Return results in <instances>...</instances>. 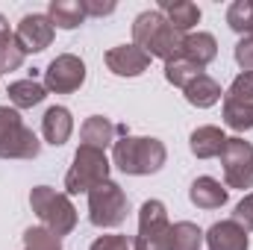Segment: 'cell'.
<instances>
[{
	"mask_svg": "<svg viewBox=\"0 0 253 250\" xmlns=\"http://www.w3.org/2000/svg\"><path fill=\"white\" fill-rule=\"evenodd\" d=\"M183 42H186V33L174 30L159 9H147L132 21V44H138L150 56H159L165 62L180 59Z\"/></svg>",
	"mask_w": 253,
	"mask_h": 250,
	"instance_id": "6da1fadb",
	"label": "cell"
},
{
	"mask_svg": "<svg viewBox=\"0 0 253 250\" xmlns=\"http://www.w3.org/2000/svg\"><path fill=\"white\" fill-rule=\"evenodd\" d=\"M168 159V150L159 138H147V135H124L121 141L112 144V162L132 177H144V174H156L162 171Z\"/></svg>",
	"mask_w": 253,
	"mask_h": 250,
	"instance_id": "7a4b0ae2",
	"label": "cell"
},
{
	"mask_svg": "<svg viewBox=\"0 0 253 250\" xmlns=\"http://www.w3.org/2000/svg\"><path fill=\"white\" fill-rule=\"evenodd\" d=\"M30 206L39 215V221L50 233H56L59 239L68 236V233H74V227H77V209L68 200V194H59L50 186H36L30 191Z\"/></svg>",
	"mask_w": 253,
	"mask_h": 250,
	"instance_id": "3957f363",
	"label": "cell"
},
{
	"mask_svg": "<svg viewBox=\"0 0 253 250\" xmlns=\"http://www.w3.org/2000/svg\"><path fill=\"white\" fill-rule=\"evenodd\" d=\"M109 168L112 165L106 159V150L80 144V150L74 153V165L65 174V191L68 194H83V191L88 194L94 186L109 180Z\"/></svg>",
	"mask_w": 253,
	"mask_h": 250,
	"instance_id": "277c9868",
	"label": "cell"
},
{
	"mask_svg": "<svg viewBox=\"0 0 253 250\" xmlns=\"http://www.w3.org/2000/svg\"><path fill=\"white\" fill-rule=\"evenodd\" d=\"M126 212H129V200L118 183L106 180L88 191V218L94 227H100V230L121 227L126 221Z\"/></svg>",
	"mask_w": 253,
	"mask_h": 250,
	"instance_id": "5b68a950",
	"label": "cell"
},
{
	"mask_svg": "<svg viewBox=\"0 0 253 250\" xmlns=\"http://www.w3.org/2000/svg\"><path fill=\"white\" fill-rule=\"evenodd\" d=\"M42 150L36 132L24 126L21 115L9 106H0V159H36Z\"/></svg>",
	"mask_w": 253,
	"mask_h": 250,
	"instance_id": "8992f818",
	"label": "cell"
},
{
	"mask_svg": "<svg viewBox=\"0 0 253 250\" xmlns=\"http://www.w3.org/2000/svg\"><path fill=\"white\" fill-rule=\"evenodd\" d=\"M168 212L162 200H144L138 209V236L132 250H171L168 245Z\"/></svg>",
	"mask_w": 253,
	"mask_h": 250,
	"instance_id": "52a82bcc",
	"label": "cell"
},
{
	"mask_svg": "<svg viewBox=\"0 0 253 250\" xmlns=\"http://www.w3.org/2000/svg\"><path fill=\"white\" fill-rule=\"evenodd\" d=\"M224 180L230 188H253V144L245 138H227L221 150Z\"/></svg>",
	"mask_w": 253,
	"mask_h": 250,
	"instance_id": "ba28073f",
	"label": "cell"
},
{
	"mask_svg": "<svg viewBox=\"0 0 253 250\" xmlns=\"http://www.w3.org/2000/svg\"><path fill=\"white\" fill-rule=\"evenodd\" d=\"M85 83V62L74 53H62L44 71V88L53 94H71Z\"/></svg>",
	"mask_w": 253,
	"mask_h": 250,
	"instance_id": "9c48e42d",
	"label": "cell"
},
{
	"mask_svg": "<svg viewBox=\"0 0 253 250\" xmlns=\"http://www.w3.org/2000/svg\"><path fill=\"white\" fill-rule=\"evenodd\" d=\"M15 39L24 47V53H42L53 42V24H50L47 15H39V12L24 15L18 30H15Z\"/></svg>",
	"mask_w": 253,
	"mask_h": 250,
	"instance_id": "30bf717a",
	"label": "cell"
},
{
	"mask_svg": "<svg viewBox=\"0 0 253 250\" xmlns=\"http://www.w3.org/2000/svg\"><path fill=\"white\" fill-rule=\"evenodd\" d=\"M106 68L118 77H138L150 68V53H144L138 44H118L106 53Z\"/></svg>",
	"mask_w": 253,
	"mask_h": 250,
	"instance_id": "8fae6325",
	"label": "cell"
},
{
	"mask_svg": "<svg viewBox=\"0 0 253 250\" xmlns=\"http://www.w3.org/2000/svg\"><path fill=\"white\" fill-rule=\"evenodd\" d=\"M209 250H248L251 242H248V233L230 218V221H218L209 227V233H203Z\"/></svg>",
	"mask_w": 253,
	"mask_h": 250,
	"instance_id": "7c38bea8",
	"label": "cell"
},
{
	"mask_svg": "<svg viewBox=\"0 0 253 250\" xmlns=\"http://www.w3.org/2000/svg\"><path fill=\"white\" fill-rule=\"evenodd\" d=\"M224 144H227V135H224L221 126H197V129L191 132V138H189V147H191V153H194L197 159L221 156Z\"/></svg>",
	"mask_w": 253,
	"mask_h": 250,
	"instance_id": "4fadbf2b",
	"label": "cell"
},
{
	"mask_svg": "<svg viewBox=\"0 0 253 250\" xmlns=\"http://www.w3.org/2000/svg\"><path fill=\"white\" fill-rule=\"evenodd\" d=\"M189 200L197 209H221L227 203V188L212 177H197L189 188Z\"/></svg>",
	"mask_w": 253,
	"mask_h": 250,
	"instance_id": "5bb4252c",
	"label": "cell"
},
{
	"mask_svg": "<svg viewBox=\"0 0 253 250\" xmlns=\"http://www.w3.org/2000/svg\"><path fill=\"white\" fill-rule=\"evenodd\" d=\"M183 56L194 62L197 68H206L209 62H215L218 56V42L212 33H189L183 42Z\"/></svg>",
	"mask_w": 253,
	"mask_h": 250,
	"instance_id": "9a60e30c",
	"label": "cell"
},
{
	"mask_svg": "<svg viewBox=\"0 0 253 250\" xmlns=\"http://www.w3.org/2000/svg\"><path fill=\"white\" fill-rule=\"evenodd\" d=\"M115 132H118V126L112 124L109 118L91 115V118H85V124H83V129H80V138H83L85 147L106 150L109 144H115Z\"/></svg>",
	"mask_w": 253,
	"mask_h": 250,
	"instance_id": "2e32d148",
	"label": "cell"
},
{
	"mask_svg": "<svg viewBox=\"0 0 253 250\" xmlns=\"http://www.w3.org/2000/svg\"><path fill=\"white\" fill-rule=\"evenodd\" d=\"M71 129H74V118H71V112H68L65 106H50V109L44 112V118H42V132H44V138H47L53 147H59V144H65V141L71 138Z\"/></svg>",
	"mask_w": 253,
	"mask_h": 250,
	"instance_id": "e0dca14e",
	"label": "cell"
},
{
	"mask_svg": "<svg viewBox=\"0 0 253 250\" xmlns=\"http://www.w3.org/2000/svg\"><path fill=\"white\" fill-rule=\"evenodd\" d=\"M159 12L168 18V24L180 33H189L200 21V9L189 0H159Z\"/></svg>",
	"mask_w": 253,
	"mask_h": 250,
	"instance_id": "ac0fdd59",
	"label": "cell"
},
{
	"mask_svg": "<svg viewBox=\"0 0 253 250\" xmlns=\"http://www.w3.org/2000/svg\"><path fill=\"white\" fill-rule=\"evenodd\" d=\"M47 18H50L53 27L77 30V27L85 21L83 0H50V6H47Z\"/></svg>",
	"mask_w": 253,
	"mask_h": 250,
	"instance_id": "d6986e66",
	"label": "cell"
},
{
	"mask_svg": "<svg viewBox=\"0 0 253 250\" xmlns=\"http://www.w3.org/2000/svg\"><path fill=\"white\" fill-rule=\"evenodd\" d=\"M183 91H186V100H189L191 106H197V109H209V106H215V103L221 100V94H224L221 85H218L212 77H206V74H200L197 80H191Z\"/></svg>",
	"mask_w": 253,
	"mask_h": 250,
	"instance_id": "ffe728a7",
	"label": "cell"
},
{
	"mask_svg": "<svg viewBox=\"0 0 253 250\" xmlns=\"http://www.w3.org/2000/svg\"><path fill=\"white\" fill-rule=\"evenodd\" d=\"M6 94H9V100H12L15 109H33V106H39V103L47 97V88L30 77V80H18V83H12Z\"/></svg>",
	"mask_w": 253,
	"mask_h": 250,
	"instance_id": "44dd1931",
	"label": "cell"
},
{
	"mask_svg": "<svg viewBox=\"0 0 253 250\" xmlns=\"http://www.w3.org/2000/svg\"><path fill=\"white\" fill-rule=\"evenodd\" d=\"M168 245H171V250H200L203 248V230L191 221H177V224H171Z\"/></svg>",
	"mask_w": 253,
	"mask_h": 250,
	"instance_id": "7402d4cb",
	"label": "cell"
},
{
	"mask_svg": "<svg viewBox=\"0 0 253 250\" xmlns=\"http://www.w3.org/2000/svg\"><path fill=\"white\" fill-rule=\"evenodd\" d=\"M224 124L230 129H236V132L253 129V103L224 97Z\"/></svg>",
	"mask_w": 253,
	"mask_h": 250,
	"instance_id": "603a6c76",
	"label": "cell"
},
{
	"mask_svg": "<svg viewBox=\"0 0 253 250\" xmlns=\"http://www.w3.org/2000/svg\"><path fill=\"white\" fill-rule=\"evenodd\" d=\"M227 24L245 39H253V0H236L227 9Z\"/></svg>",
	"mask_w": 253,
	"mask_h": 250,
	"instance_id": "cb8c5ba5",
	"label": "cell"
},
{
	"mask_svg": "<svg viewBox=\"0 0 253 250\" xmlns=\"http://www.w3.org/2000/svg\"><path fill=\"white\" fill-rule=\"evenodd\" d=\"M200 74H203V68H197L194 62H189L186 56L165 62V80H168L171 85H177V88H186L191 80H197Z\"/></svg>",
	"mask_w": 253,
	"mask_h": 250,
	"instance_id": "d4e9b609",
	"label": "cell"
},
{
	"mask_svg": "<svg viewBox=\"0 0 253 250\" xmlns=\"http://www.w3.org/2000/svg\"><path fill=\"white\" fill-rule=\"evenodd\" d=\"M24 250H62V239L47 227H30L24 233Z\"/></svg>",
	"mask_w": 253,
	"mask_h": 250,
	"instance_id": "484cf974",
	"label": "cell"
},
{
	"mask_svg": "<svg viewBox=\"0 0 253 250\" xmlns=\"http://www.w3.org/2000/svg\"><path fill=\"white\" fill-rule=\"evenodd\" d=\"M24 47L18 44V39H15V33L0 44V74L3 71H18L21 65H24Z\"/></svg>",
	"mask_w": 253,
	"mask_h": 250,
	"instance_id": "4316f807",
	"label": "cell"
},
{
	"mask_svg": "<svg viewBox=\"0 0 253 250\" xmlns=\"http://www.w3.org/2000/svg\"><path fill=\"white\" fill-rule=\"evenodd\" d=\"M224 97H233V100L253 103V71H242V74L233 80V85H230V91H227Z\"/></svg>",
	"mask_w": 253,
	"mask_h": 250,
	"instance_id": "83f0119b",
	"label": "cell"
},
{
	"mask_svg": "<svg viewBox=\"0 0 253 250\" xmlns=\"http://www.w3.org/2000/svg\"><path fill=\"white\" fill-rule=\"evenodd\" d=\"M233 221L245 230V233H251L253 230V194H248L239 206H236V212H233Z\"/></svg>",
	"mask_w": 253,
	"mask_h": 250,
	"instance_id": "f1b7e54d",
	"label": "cell"
},
{
	"mask_svg": "<svg viewBox=\"0 0 253 250\" xmlns=\"http://www.w3.org/2000/svg\"><path fill=\"white\" fill-rule=\"evenodd\" d=\"M91 250H132V239L129 236H100L94 245H91Z\"/></svg>",
	"mask_w": 253,
	"mask_h": 250,
	"instance_id": "f546056e",
	"label": "cell"
},
{
	"mask_svg": "<svg viewBox=\"0 0 253 250\" xmlns=\"http://www.w3.org/2000/svg\"><path fill=\"white\" fill-rule=\"evenodd\" d=\"M236 62L242 65V71H253V39H242L236 44Z\"/></svg>",
	"mask_w": 253,
	"mask_h": 250,
	"instance_id": "4dcf8cb0",
	"label": "cell"
},
{
	"mask_svg": "<svg viewBox=\"0 0 253 250\" xmlns=\"http://www.w3.org/2000/svg\"><path fill=\"white\" fill-rule=\"evenodd\" d=\"M83 9H85V18L88 15L103 18V15H112L115 12V3L112 0H106V3H100V0H83Z\"/></svg>",
	"mask_w": 253,
	"mask_h": 250,
	"instance_id": "1f68e13d",
	"label": "cell"
},
{
	"mask_svg": "<svg viewBox=\"0 0 253 250\" xmlns=\"http://www.w3.org/2000/svg\"><path fill=\"white\" fill-rule=\"evenodd\" d=\"M9 36H12V30H9V24H6V18L0 15V44H3V42H6Z\"/></svg>",
	"mask_w": 253,
	"mask_h": 250,
	"instance_id": "d6a6232c",
	"label": "cell"
}]
</instances>
